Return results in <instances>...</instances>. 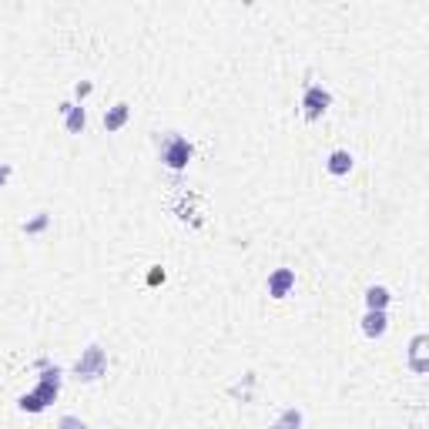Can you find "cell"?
<instances>
[{"label":"cell","instance_id":"cell-4","mask_svg":"<svg viewBox=\"0 0 429 429\" xmlns=\"http://www.w3.org/2000/svg\"><path fill=\"white\" fill-rule=\"evenodd\" d=\"M57 111L64 114V128H67L71 135H81V131L88 128V111H84L81 104H71V101H64Z\"/></svg>","mask_w":429,"mask_h":429},{"label":"cell","instance_id":"cell-5","mask_svg":"<svg viewBox=\"0 0 429 429\" xmlns=\"http://www.w3.org/2000/svg\"><path fill=\"white\" fill-rule=\"evenodd\" d=\"M292 289H295V272L292 268H275L268 275V295L272 299H285Z\"/></svg>","mask_w":429,"mask_h":429},{"label":"cell","instance_id":"cell-16","mask_svg":"<svg viewBox=\"0 0 429 429\" xmlns=\"http://www.w3.org/2000/svg\"><path fill=\"white\" fill-rule=\"evenodd\" d=\"M11 175H14V168H11L7 161H0V188H4V184L11 182Z\"/></svg>","mask_w":429,"mask_h":429},{"label":"cell","instance_id":"cell-6","mask_svg":"<svg viewBox=\"0 0 429 429\" xmlns=\"http://www.w3.org/2000/svg\"><path fill=\"white\" fill-rule=\"evenodd\" d=\"M353 165H355V158L346 151V148H339V151H332L329 158H325V171L336 175V178H346V175L353 171Z\"/></svg>","mask_w":429,"mask_h":429},{"label":"cell","instance_id":"cell-8","mask_svg":"<svg viewBox=\"0 0 429 429\" xmlns=\"http://www.w3.org/2000/svg\"><path fill=\"white\" fill-rule=\"evenodd\" d=\"M386 329H389V315H386V312H369L366 308V315H362V332H366L369 339H379V336H386Z\"/></svg>","mask_w":429,"mask_h":429},{"label":"cell","instance_id":"cell-11","mask_svg":"<svg viewBox=\"0 0 429 429\" xmlns=\"http://www.w3.org/2000/svg\"><path fill=\"white\" fill-rule=\"evenodd\" d=\"M272 429H302V413H299L295 406H289V409L272 423Z\"/></svg>","mask_w":429,"mask_h":429},{"label":"cell","instance_id":"cell-12","mask_svg":"<svg viewBox=\"0 0 429 429\" xmlns=\"http://www.w3.org/2000/svg\"><path fill=\"white\" fill-rule=\"evenodd\" d=\"M57 393H61V383H44V379H41V383H37V389H34V396L41 399L44 406H50V402L57 399Z\"/></svg>","mask_w":429,"mask_h":429},{"label":"cell","instance_id":"cell-15","mask_svg":"<svg viewBox=\"0 0 429 429\" xmlns=\"http://www.w3.org/2000/svg\"><path fill=\"white\" fill-rule=\"evenodd\" d=\"M57 429H88V426H84L77 416H64L61 423H57Z\"/></svg>","mask_w":429,"mask_h":429},{"label":"cell","instance_id":"cell-7","mask_svg":"<svg viewBox=\"0 0 429 429\" xmlns=\"http://www.w3.org/2000/svg\"><path fill=\"white\" fill-rule=\"evenodd\" d=\"M426 342H429V339L423 336V332H419V336H416L413 342H409V369H413V372H419V376H423V372H429Z\"/></svg>","mask_w":429,"mask_h":429},{"label":"cell","instance_id":"cell-18","mask_svg":"<svg viewBox=\"0 0 429 429\" xmlns=\"http://www.w3.org/2000/svg\"><path fill=\"white\" fill-rule=\"evenodd\" d=\"M148 282H151V285H158V282H165V272H161V268H151V275H148Z\"/></svg>","mask_w":429,"mask_h":429},{"label":"cell","instance_id":"cell-3","mask_svg":"<svg viewBox=\"0 0 429 429\" xmlns=\"http://www.w3.org/2000/svg\"><path fill=\"white\" fill-rule=\"evenodd\" d=\"M329 107H332V94L325 91L322 84H308L306 94H302V111H306L308 121H319Z\"/></svg>","mask_w":429,"mask_h":429},{"label":"cell","instance_id":"cell-1","mask_svg":"<svg viewBox=\"0 0 429 429\" xmlns=\"http://www.w3.org/2000/svg\"><path fill=\"white\" fill-rule=\"evenodd\" d=\"M158 154H161V165L171 171H182L188 168V161H191V154H195V148H191V141L182 138V135H165V138L158 141Z\"/></svg>","mask_w":429,"mask_h":429},{"label":"cell","instance_id":"cell-17","mask_svg":"<svg viewBox=\"0 0 429 429\" xmlns=\"http://www.w3.org/2000/svg\"><path fill=\"white\" fill-rule=\"evenodd\" d=\"M94 91V84H88V81H84V84H77V88H74V94H77V97H88V94H91Z\"/></svg>","mask_w":429,"mask_h":429},{"label":"cell","instance_id":"cell-13","mask_svg":"<svg viewBox=\"0 0 429 429\" xmlns=\"http://www.w3.org/2000/svg\"><path fill=\"white\" fill-rule=\"evenodd\" d=\"M17 406H20L24 413H44V409H47V406H44V402H41L37 396H34V393H27V396H20V399H17Z\"/></svg>","mask_w":429,"mask_h":429},{"label":"cell","instance_id":"cell-14","mask_svg":"<svg viewBox=\"0 0 429 429\" xmlns=\"http://www.w3.org/2000/svg\"><path fill=\"white\" fill-rule=\"evenodd\" d=\"M47 222H50V218H47V212H37V218L24 222V231H27V235H37V231L47 229Z\"/></svg>","mask_w":429,"mask_h":429},{"label":"cell","instance_id":"cell-2","mask_svg":"<svg viewBox=\"0 0 429 429\" xmlns=\"http://www.w3.org/2000/svg\"><path fill=\"white\" fill-rule=\"evenodd\" d=\"M104 372H107V353L101 346H88V349L81 353V359L74 362V376L81 383H94V379H101Z\"/></svg>","mask_w":429,"mask_h":429},{"label":"cell","instance_id":"cell-10","mask_svg":"<svg viewBox=\"0 0 429 429\" xmlns=\"http://www.w3.org/2000/svg\"><path fill=\"white\" fill-rule=\"evenodd\" d=\"M128 118H131V107L124 104V101H118L114 107L104 111V131H121L124 124H128Z\"/></svg>","mask_w":429,"mask_h":429},{"label":"cell","instance_id":"cell-9","mask_svg":"<svg viewBox=\"0 0 429 429\" xmlns=\"http://www.w3.org/2000/svg\"><path fill=\"white\" fill-rule=\"evenodd\" d=\"M393 302V292L386 289V285H369L366 289V308L369 312H386Z\"/></svg>","mask_w":429,"mask_h":429}]
</instances>
